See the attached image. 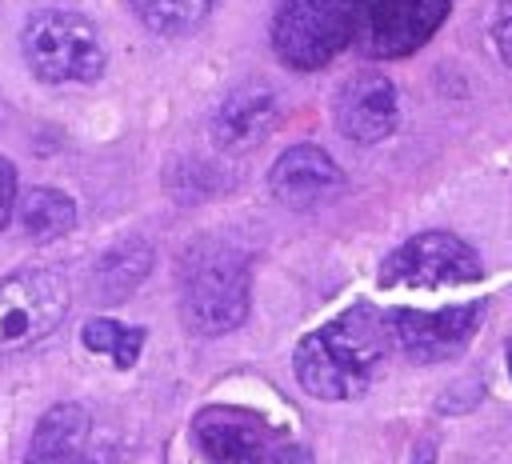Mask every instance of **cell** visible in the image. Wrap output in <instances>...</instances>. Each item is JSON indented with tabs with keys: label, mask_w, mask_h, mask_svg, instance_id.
<instances>
[{
	"label": "cell",
	"mask_w": 512,
	"mask_h": 464,
	"mask_svg": "<svg viewBox=\"0 0 512 464\" xmlns=\"http://www.w3.org/2000/svg\"><path fill=\"white\" fill-rule=\"evenodd\" d=\"M388 344L392 336H388L384 312L360 304L340 320L304 336L292 352V368L300 388L316 400H332V404L360 400L376 384L388 360Z\"/></svg>",
	"instance_id": "obj_1"
},
{
	"label": "cell",
	"mask_w": 512,
	"mask_h": 464,
	"mask_svg": "<svg viewBox=\"0 0 512 464\" xmlns=\"http://www.w3.org/2000/svg\"><path fill=\"white\" fill-rule=\"evenodd\" d=\"M248 280L252 272L244 248L216 236H200L196 244H188L176 272L180 312L188 328L200 336H220L240 328L248 316Z\"/></svg>",
	"instance_id": "obj_2"
},
{
	"label": "cell",
	"mask_w": 512,
	"mask_h": 464,
	"mask_svg": "<svg viewBox=\"0 0 512 464\" xmlns=\"http://www.w3.org/2000/svg\"><path fill=\"white\" fill-rule=\"evenodd\" d=\"M368 0H280L272 16V48L296 68H324L340 48L356 40Z\"/></svg>",
	"instance_id": "obj_3"
},
{
	"label": "cell",
	"mask_w": 512,
	"mask_h": 464,
	"mask_svg": "<svg viewBox=\"0 0 512 464\" xmlns=\"http://www.w3.org/2000/svg\"><path fill=\"white\" fill-rule=\"evenodd\" d=\"M20 48L28 68L48 84H92L104 72V44L92 20L64 8H44L24 20Z\"/></svg>",
	"instance_id": "obj_4"
},
{
	"label": "cell",
	"mask_w": 512,
	"mask_h": 464,
	"mask_svg": "<svg viewBox=\"0 0 512 464\" xmlns=\"http://www.w3.org/2000/svg\"><path fill=\"white\" fill-rule=\"evenodd\" d=\"M68 316V284L56 268H20L0 280V356L28 352Z\"/></svg>",
	"instance_id": "obj_5"
},
{
	"label": "cell",
	"mask_w": 512,
	"mask_h": 464,
	"mask_svg": "<svg viewBox=\"0 0 512 464\" xmlns=\"http://www.w3.org/2000/svg\"><path fill=\"white\" fill-rule=\"evenodd\" d=\"M192 432L208 464H284L292 448V440H280L264 416L228 404L196 412Z\"/></svg>",
	"instance_id": "obj_6"
},
{
	"label": "cell",
	"mask_w": 512,
	"mask_h": 464,
	"mask_svg": "<svg viewBox=\"0 0 512 464\" xmlns=\"http://www.w3.org/2000/svg\"><path fill=\"white\" fill-rule=\"evenodd\" d=\"M472 280H480V256L452 232H420L380 264L384 288H396V284L444 288V284H472Z\"/></svg>",
	"instance_id": "obj_7"
},
{
	"label": "cell",
	"mask_w": 512,
	"mask_h": 464,
	"mask_svg": "<svg viewBox=\"0 0 512 464\" xmlns=\"http://www.w3.org/2000/svg\"><path fill=\"white\" fill-rule=\"evenodd\" d=\"M444 16L448 0H368L352 44L372 60H396L432 40Z\"/></svg>",
	"instance_id": "obj_8"
},
{
	"label": "cell",
	"mask_w": 512,
	"mask_h": 464,
	"mask_svg": "<svg viewBox=\"0 0 512 464\" xmlns=\"http://www.w3.org/2000/svg\"><path fill=\"white\" fill-rule=\"evenodd\" d=\"M480 316H484V300H472V304H456V308H440V312L396 308V312H384V324H388L392 344L408 360L432 364V360H448V356L464 352Z\"/></svg>",
	"instance_id": "obj_9"
},
{
	"label": "cell",
	"mask_w": 512,
	"mask_h": 464,
	"mask_svg": "<svg viewBox=\"0 0 512 464\" xmlns=\"http://www.w3.org/2000/svg\"><path fill=\"white\" fill-rule=\"evenodd\" d=\"M332 116H336V128L356 140V144H380L384 136H392L396 128V88L388 76L364 68V72H352L336 100H332Z\"/></svg>",
	"instance_id": "obj_10"
},
{
	"label": "cell",
	"mask_w": 512,
	"mask_h": 464,
	"mask_svg": "<svg viewBox=\"0 0 512 464\" xmlns=\"http://www.w3.org/2000/svg\"><path fill=\"white\" fill-rule=\"evenodd\" d=\"M340 180L344 176H340L336 160L324 148H316V144H296V148L280 152V160L268 172L272 196L280 204H288V208H312V204H320L324 196H332L340 188Z\"/></svg>",
	"instance_id": "obj_11"
},
{
	"label": "cell",
	"mask_w": 512,
	"mask_h": 464,
	"mask_svg": "<svg viewBox=\"0 0 512 464\" xmlns=\"http://www.w3.org/2000/svg\"><path fill=\"white\" fill-rule=\"evenodd\" d=\"M272 128H276V92L264 84L232 88L212 116V140L220 148H252Z\"/></svg>",
	"instance_id": "obj_12"
},
{
	"label": "cell",
	"mask_w": 512,
	"mask_h": 464,
	"mask_svg": "<svg viewBox=\"0 0 512 464\" xmlns=\"http://www.w3.org/2000/svg\"><path fill=\"white\" fill-rule=\"evenodd\" d=\"M92 432V416L80 404H52L28 440L24 464H84V444Z\"/></svg>",
	"instance_id": "obj_13"
},
{
	"label": "cell",
	"mask_w": 512,
	"mask_h": 464,
	"mask_svg": "<svg viewBox=\"0 0 512 464\" xmlns=\"http://www.w3.org/2000/svg\"><path fill=\"white\" fill-rule=\"evenodd\" d=\"M16 220L32 240H56V236L72 232L76 204L60 188H28L16 204Z\"/></svg>",
	"instance_id": "obj_14"
},
{
	"label": "cell",
	"mask_w": 512,
	"mask_h": 464,
	"mask_svg": "<svg viewBox=\"0 0 512 464\" xmlns=\"http://www.w3.org/2000/svg\"><path fill=\"white\" fill-rule=\"evenodd\" d=\"M128 8L160 36H188L216 12V0H128Z\"/></svg>",
	"instance_id": "obj_15"
},
{
	"label": "cell",
	"mask_w": 512,
	"mask_h": 464,
	"mask_svg": "<svg viewBox=\"0 0 512 464\" xmlns=\"http://www.w3.org/2000/svg\"><path fill=\"white\" fill-rule=\"evenodd\" d=\"M152 268V248L148 244H120L116 252H108L100 264H96V288L100 296H128Z\"/></svg>",
	"instance_id": "obj_16"
},
{
	"label": "cell",
	"mask_w": 512,
	"mask_h": 464,
	"mask_svg": "<svg viewBox=\"0 0 512 464\" xmlns=\"http://www.w3.org/2000/svg\"><path fill=\"white\" fill-rule=\"evenodd\" d=\"M84 344L92 352H108L116 360V368H132L136 352L144 348V328H124L112 316H96L84 324Z\"/></svg>",
	"instance_id": "obj_17"
},
{
	"label": "cell",
	"mask_w": 512,
	"mask_h": 464,
	"mask_svg": "<svg viewBox=\"0 0 512 464\" xmlns=\"http://www.w3.org/2000/svg\"><path fill=\"white\" fill-rule=\"evenodd\" d=\"M492 40H496V52L504 56V64L512 68V0H500V8L492 16Z\"/></svg>",
	"instance_id": "obj_18"
},
{
	"label": "cell",
	"mask_w": 512,
	"mask_h": 464,
	"mask_svg": "<svg viewBox=\"0 0 512 464\" xmlns=\"http://www.w3.org/2000/svg\"><path fill=\"white\" fill-rule=\"evenodd\" d=\"M16 216V168L0 156V232L12 224Z\"/></svg>",
	"instance_id": "obj_19"
},
{
	"label": "cell",
	"mask_w": 512,
	"mask_h": 464,
	"mask_svg": "<svg viewBox=\"0 0 512 464\" xmlns=\"http://www.w3.org/2000/svg\"><path fill=\"white\" fill-rule=\"evenodd\" d=\"M284 464H312V456H308L300 444H292V448H288V456H284Z\"/></svg>",
	"instance_id": "obj_20"
},
{
	"label": "cell",
	"mask_w": 512,
	"mask_h": 464,
	"mask_svg": "<svg viewBox=\"0 0 512 464\" xmlns=\"http://www.w3.org/2000/svg\"><path fill=\"white\" fill-rule=\"evenodd\" d=\"M432 460H436V448H432V444H420V452H416L412 464H432Z\"/></svg>",
	"instance_id": "obj_21"
},
{
	"label": "cell",
	"mask_w": 512,
	"mask_h": 464,
	"mask_svg": "<svg viewBox=\"0 0 512 464\" xmlns=\"http://www.w3.org/2000/svg\"><path fill=\"white\" fill-rule=\"evenodd\" d=\"M508 364H512V340H508Z\"/></svg>",
	"instance_id": "obj_22"
}]
</instances>
